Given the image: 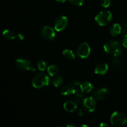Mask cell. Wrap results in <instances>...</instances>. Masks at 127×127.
<instances>
[{
  "instance_id": "1",
  "label": "cell",
  "mask_w": 127,
  "mask_h": 127,
  "mask_svg": "<svg viewBox=\"0 0 127 127\" xmlns=\"http://www.w3.org/2000/svg\"><path fill=\"white\" fill-rule=\"evenodd\" d=\"M104 50L112 57H118L122 52V45L117 40H109L104 45Z\"/></svg>"
},
{
  "instance_id": "2",
  "label": "cell",
  "mask_w": 127,
  "mask_h": 127,
  "mask_svg": "<svg viewBox=\"0 0 127 127\" xmlns=\"http://www.w3.org/2000/svg\"><path fill=\"white\" fill-rule=\"evenodd\" d=\"M50 79L48 76L44 73H40L36 74L32 81V86L36 89H41L47 86L49 84Z\"/></svg>"
},
{
  "instance_id": "3",
  "label": "cell",
  "mask_w": 127,
  "mask_h": 127,
  "mask_svg": "<svg viewBox=\"0 0 127 127\" xmlns=\"http://www.w3.org/2000/svg\"><path fill=\"white\" fill-rule=\"evenodd\" d=\"M127 122V116L122 112H114L110 117V123L115 127L124 125Z\"/></svg>"
},
{
  "instance_id": "4",
  "label": "cell",
  "mask_w": 127,
  "mask_h": 127,
  "mask_svg": "<svg viewBox=\"0 0 127 127\" xmlns=\"http://www.w3.org/2000/svg\"><path fill=\"white\" fill-rule=\"evenodd\" d=\"M112 19V14L109 11H100L95 17V21L99 26H105L109 24Z\"/></svg>"
},
{
  "instance_id": "5",
  "label": "cell",
  "mask_w": 127,
  "mask_h": 127,
  "mask_svg": "<svg viewBox=\"0 0 127 127\" xmlns=\"http://www.w3.org/2000/svg\"><path fill=\"white\" fill-rule=\"evenodd\" d=\"M97 106L96 99L94 97H88L84 98L82 102V107L87 112H93Z\"/></svg>"
},
{
  "instance_id": "6",
  "label": "cell",
  "mask_w": 127,
  "mask_h": 127,
  "mask_svg": "<svg viewBox=\"0 0 127 127\" xmlns=\"http://www.w3.org/2000/svg\"><path fill=\"white\" fill-rule=\"evenodd\" d=\"M15 64L16 67L21 71H35V69L32 65L31 62L26 58H17L16 60Z\"/></svg>"
},
{
  "instance_id": "7",
  "label": "cell",
  "mask_w": 127,
  "mask_h": 127,
  "mask_svg": "<svg viewBox=\"0 0 127 127\" xmlns=\"http://www.w3.org/2000/svg\"><path fill=\"white\" fill-rule=\"evenodd\" d=\"M68 20L66 16H60L56 18L54 22V29L57 32L63 31L68 26Z\"/></svg>"
},
{
  "instance_id": "8",
  "label": "cell",
  "mask_w": 127,
  "mask_h": 127,
  "mask_svg": "<svg viewBox=\"0 0 127 127\" xmlns=\"http://www.w3.org/2000/svg\"><path fill=\"white\" fill-rule=\"evenodd\" d=\"M91 53V47L87 42L81 43L77 50V55L81 58H88Z\"/></svg>"
},
{
  "instance_id": "9",
  "label": "cell",
  "mask_w": 127,
  "mask_h": 127,
  "mask_svg": "<svg viewBox=\"0 0 127 127\" xmlns=\"http://www.w3.org/2000/svg\"><path fill=\"white\" fill-rule=\"evenodd\" d=\"M40 32L42 37L47 40H53L55 37V30L50 26H43L41 29Z\"/></svg>"
},
{
  "instance_id": "10",
  "label": "cell",
  "mask_w": 127,
  "mask_h": 127,
  "mask_svg": "<svg viewBox=\"0 0 127 127\" xmlns=\"http://www.w3.org/2000/svg\"><path fill=\"white\" fill-rule=\"evenodd\" d=\"M109 94V90L106 88H102L94 91V97L98 100H102L106 99Z\"/></svg>"
},
{
  "instance_id": "11",
  "label": "cell",
  "mask_w": 127,
  "mask_h": 127,
  "mask_svg": "<svg viewBox=\"0 0 127 127\" xmlns=\"http://www.w3.org/2000/svg\"><path fill=\"white\" fill-rule=\"evenodd\" d=\"M109 63L110 66L114 71L119 72L122 69V63L120 59L117 58V57H113V58H112L109 61Z\"/></svg>"
},
{
  "instance_id": "12",
  "label": "cell",
  "mask_w": 127,
  "mask_h": 127,
  "mask_svg": "<svg viewBox=\"0 0 127 127\" xmlns=\"http://www.w3.org/2000/svg\"><path fill=\"white\" fill-rule=\"evenodd\" d=\"M76 89L74 88V86L73 84H68L62 88L61 90V94L63 95L69 96V95H74L76 93Z\"/></svg>"
},
{
  "instance_id": "13",
  "label": "cell",
  "mask_w": 127,
  "mask_h": 127,
  "mask_svg": "<svg viewBox=\"0 0 127 127\" xmlns=\"http://www.w3.org/2000/svg\"><path fill=\"white\" fill-rule=\"evenodd\" d=\"M109 69V65L107 63H102L97 64L94 69V73L99 75H104L107 72Z\"/></svg>"
},
{
  "instance_id": "14",
  "label": "cell",
  "mask_w": 127,
  "mask_h": 127,
  "mask_svg": "<svg viewBox=\"0 0 127 127\" xmlns=\"http://www.w3.org/2000/svg\"><path fill=\"white\" fill-rule=\"evenodd\" d=\"M77 103L74 100H68L63 104V108L68 112H73L77 109Z\"/></svg>"
},
{
  "instance_id": "15",
  "label": "cell",
  "mask_w": 127,
  "mask_h": 127,
  "mask_svg": "<svg viewBox=\"0 0 127 127\" xmlns=\"http://www.w3.org/2000/svg\"><path fill=\"white\" fill-rule=\"evenodd\" d=\"M79 88H80L81 90L83 93L88 94V93H89L93 91L94 88V86H93V84L91 83L89 81H85L81 84Z\"/></svg>"
},
{
  "instance_id": "16",
  "label": "cell",
  "mask_w": 127,
  "mask_h": 127,
  "mask_svg": "<svg viewBox=\"0 0 127 127\" xmlns=\"http://www.w3.org/2000/svg\"><path fill=\"white\" fill-rule=\"evenodd\" d=\"M122 33V26L118 23H115L111 26L110 29V33L113 37L118 35Z\"/></svg>"
},
{
  "instance_id": "17",
  "label": "cell",
  "mask_w": 127,
  "mask_h": 127,
  "mask_svg": "<svg viewBox=\"0 0 127 127\" xmlns=\"http://www.w3.org/2000/svg\"><path fill=\"white\" fill-rule=\"evenodd\" d=\"M2 36L4 38L8 40H14L15 38H16V35L15 34L14 32L11 30L6 29L2 32Z\"/></svg>"
},
{
  "instance_id": "18",
  "label": "cell",
  "mask_w": 127,
  "mask_h": 127,
  "mask_svg": "<svg viewBox=\"0 0 127 127\" xmlns=\"http://www.w3.org/2000/svg\"><path fill=\"white\" fill-rule=\"evenodd\" d=\"M47 71L50 75L52 76H55L57 75L59 72V68L57 64H51L47 68Z\"/></svg>"
},
{
  "instance_id": "19",
  "label": "cell",
  "mask_w": 127,
  "mask_h": 127,
  "mask_svg": "<svg viewBox=\"0 0 127 127\" xmlns=\"http://www.w3.org/2000/svg\"><path fill=\"white\" fill-rule=\"evenodd\" d=\"M63 78L62 76L56 75L53 77L52 79V84L54 86L59 87L63 83Z\"/></svg>"
},
{
  "instance_id": "20",
  "label": "cell",
  "mask_w": 127,
  "mask_h": 127,
  "mask_svg": "<svg viewBox=\"0 0 127 127\" xmlns=\"http://www.w3.org/2000/svg\"><path fill=\"white\" fill-rule=\"evenodd\" d=\"M63 55L65 58L68 60H74L76 58L75 55L74 54L73 51L69 49L64 50L63 51Z\"/></svg>"
},
{
  "instance_id": "21",
  "label": "cell",
  "mask_w": 127,
  "mask_h": 127,
  "mask_svg": "<svg viewBox=\"0 0 127 127\" xmlns=\"http://www.w3.org/2000/svg\"><path fill=\"white\" fill-rule=\"evenodd\" d=\"M37 67L40 71H43L45 70V69L47 68V63H46L45 61L43 60H40L38 61L37 62Z\"/></svg>"
},
{
  "instance_id": "22",
  "label": "cell",
  "mask_w": 127,
  "mask_h": 127,
  "mask_svg": "<svg viewBox=\"0 0 127 127\" xmlns=\"http://www.w3.org/2000/svg\"><path fill=\"white\" fill-rule=\"evenodd\" d=\"M122 26V34L124 36L127 35V21H124L121 25Z\"/></svg>"
},
{
  "instance_id": "23",
  "label": "cell",
  "mask_w": 127,
  "mask_h": 127,
  "mask_svg": "<svg viewBox=\"0 0 127 127\" xmlns=\"http://www.w3.org/2000/svg\"><path fill=\"white\" fill-rule=\"evenodd\" d=\"M71 4L76 6H80L84 2V0H68Z\"/></svg>"
},
{
  "instance_id": "24",
  "label": "cell",
  "mask_w": 127,
  "mask_h": 127,
  "mask_svg": "<svg viewBox=\"0 0 127 127\" xmlns=\"http://www.w3.org/2000/svg\"><path fill=\"white\" fill-rule=\"evenodd\" d=\"M110 0H100V3L102 6L104 7H107L110 5Z\"/></svg>"
},
{
  "instance_id": "25",
  "label": "cell",
  "mask_w": 127,
  "mask_h": 127,
  "mask_svg": "<svg viewBox=\"0 0 127 127\" xmlns=\"http://www.w3.org/2000/svg\"><path fill=\"white\" fill-rule=\"evenodd\" d=\"M122 45L125 48H127V35L124 36V38H123L122 40Z\"/></svg>"
},
{
  "instance_id": "26",
  "label": "cell",
  "mask_w": 127,
  "mask_h": 127,
  "mask_svg": "<svg viewBox=\"0 0 127 127\" xmlns=\"http://www.w3.org/2000/svg\"><path fill=\"white\" fill-rule=\"evenodd\" d=\"M16 38L19 40H22L24 38V35L21 33H18L16 34Z\"/></svg>"
},
{
  "instance_id": "27",
  "label": "cell",
  "mask_w": 127,
  "mask_h": 127,
  "mask_svg": "<svg viewBox=\"0 0 127 127\" xmlns=\"http://www.w3.org/2000/svg\"><path fill=\"white\" fill-rule=\"evenodd\" d=\"M99 127H111L110 124L107 122H102L99 125Z\"/></svg>"
},
{
  "instance_id": "28",
  "label": "cell",
  "mask_w": 127,
  "mask_h": 127,
  "mask_svg": "<svg viewBox=\"0 0 127 127\" xmlns=\"http://www.w3.org/2000/svg\"><path fill=\"white\" fill-rule=\"evenodd\" d=\"M73 83L74 84V85L76 86H80L81 84V82L79 80H78V79H74V80H73Z\"/></svg>"
},
{
  "instance_id": "29",
  "label": "cell",
  "mask_w": 127,
  "mask_h": 127,
  "mask_svg": "<svg viewBox=\"0 0 127 127\" xmlns=\"http://www.w3.org/2000/svg\"><path fill=\"white\" fill-rule=\"evenodd\" d=\"M78 115L79 117H82L84 115V112H83V110H82V109H80V110H79V111L78 112Z\"/></svg>"
},
{
  "instance_id": "30",
  "label": "cell",
  "mask_w": 127,
  "mask_h": 127,
  "mask_svg": "<svg viewBox=\"0 0 127 127\" xmlns=\"http://www.w3.org/2000/svg\"><path fill=\"white\" fill-rule=\"evenodd\" d=\"M66 127H77L76 126L75 124H71V123H70V124H68L66 125Z\"/></svg>"
},
{
  "instance_id": "31",
  "label": "cell",
  "mask_w": 127,
  "mask_h": 127,
  "mask_svg": "<svg viewBox=\"0 0 127 127\" xmlns=\"http://www.w3.org/2000/svg\"><path fill=\"white\" fill-rule=\"evenodd\" d=\"M57 1H58V2H62V3H63V2H64L66 1H67V0H56Z\"/></svg>"
},
{
  "instance_id": "32",
  "label": "cell",
  "mask_w": 127,
  "mask_h": 127,
  "mask_svg": "<svg viewBox=\"0 0 127 127\" xmlns=\"http://www.w3.org/2000/svg\"><path fill=\"white\" fill-rule=\"evenodd\" d=\"M79 127H89L86 125H81V126H79Z\"/></svg>"
},
{
  "instance_id": "33",
  "label": "cell",
  "mask_w": 127,
  "mask_h": 127,
  "mask_svg": "<svg viewBox=\"0 0 127 127\" xmlns=\"http://www.w3.org/2000/svg\"><path fill=\"white\" fill-rule=\"evenodd\" d=\"M62 127V126H59V127Z\"/></svg>"
},
{
  "instance_id": "34",
  "label": "cell",
  "mask_w": 127,
  "mask_h": 127,
  "mask_svg": "<svg viewBox=\"0 0 127 127\" xmlns=\"http://www.w3.org/2000/svg\"></svg>"
}]
</instances>
